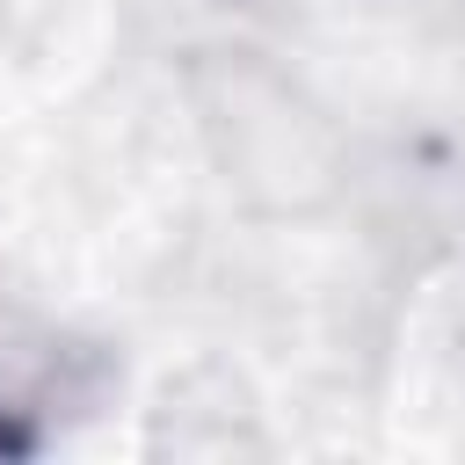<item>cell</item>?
Listing matches in <instances>:
<instances>
[]
</instances>
